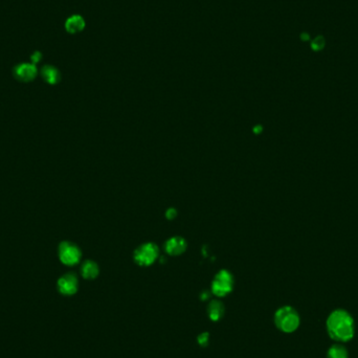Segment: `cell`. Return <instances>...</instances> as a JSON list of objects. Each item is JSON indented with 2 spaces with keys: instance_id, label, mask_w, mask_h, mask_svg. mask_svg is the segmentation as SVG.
I'll return each instance as SVG.
<instances>
[{
  "instance_id": "cell-6",
  "label": "cell",
  "mask_w": 358,
  "mask_h": 358,
  "mask_svg": "<svg viewBox=\"0 0 358 358\" xmlns=\"http://www.w3.org/2000/svg\"><path fill=\"white\" fill-rule=\"evenodd\" d=\"M57 287L61 295L67 297L74 296L77 294L79 288L78 278L74 274H65L58 280Z\"/></svg>"
},
{
  "instance_id": "cell-4",
  "label": "cell",
  "mask_w": 358,
  "mask_h": 358,
  "mask_svg": "<svg viewBox=\"0 0 358 358\" xmlns=\"http://www.w3.org/2000/svg\"><path fill=\"white\" fill-rule=\"evenodd\" d=\"M160 256V250L154 243H145L134 252V261L140 266H150Z\"/></svg>"
},
{
  "instance_id": "cell-5",
  "label": "cell",
  "mask_w": 358,
  "mask_h": 358,
  "mask_svg": "<svg viewBox=\"0 0 358 358\" xmlns=\"http://www.w3.org/2000/svg\"><path fill=\"white\" fill-rule=\"evenodd\" d=\"M58 255L60 261L67 266H74L81 260V251L78 246L72 242L64 241L60 243Z\"/></svg>"
},
{
  "instance_id": "cell-9",
  "label": "cell",
  "mask_w": 358,
  "mask_h": 358,
  "mask_svg": "<svg viewBox=\"0 0 358 358\" xmlns=\"http://www.w3.org/2000/svg\"><path fill=\"white\" fill-rule=\"evenodd\" d=\"M85 29V20L80 15H73L65 21V30L70 34H77Z\"/></svg>"
},
{
  "instance_id": "cell-2",
  "label": "cell",
  "mask_w": 358,
  "mask_h": 358,
  "mask_svg": "<svg viewBox=\"0 0 358 358\" xmlns=\"http://www.w3.org/2000/svg\"><path fill=\"white\" fill-rule=\"evenodd\" d=\"M275 323L282 332L293 333L299 328L301 319L295 308L284 306L276 312Z\"/></svg>"
},
{
  "instance_id": "cell-15",
  "label": "cell",
  "mask_w": 358,
  "mask_h": 358,
  "mask_svg": "<svg viewBox=\"0 0 358 358\" xmlns=\"http://www.w3.org/2000/svg\"><path fill=\"white\" fill-rule=\"evenodd\" d=\"M166 216H167L168 219L172 220V219H174V218L177 216V212H176V210H174V209H169V210L167 211V213H166Z\"/></svg>"
},
{
  "instance_id": "cell-8",
  "label": "cell",
  "mask_w": 358,
  "mask_h": 358,
  "mask_svg": "<svg viewBox=\"0 0 358 358\" xmlns=\"http://www.w3.org/2000/svg\"><path fill=\"white\" fill-rule=\"evenodd\" d=\"M165 250L167 254L172 256L182 255L187 250V242L182 237H173L170 238L165 245Z\"/></svg>"
},
{
  "instance_id": "cell-13",
  "label": "cell",
  "mask_w": 358,
  "mask_h": 358,
  "mask_svg": "<svg viewBox=\"0 0 358 358\" xmlns=\"http://www.w3.org/2000/svg\"><path fill=\"white\" fill-rule=\"evenodd\" d=\"M327 358H349V353L342 344H334L328 350Z\"/></svg>"
},
{
  "instance_id": "cell-11",
  "label": "cell",
  "mask_w": 358,
  "mask_h": 358,
  "mask_svg": "<svg viewBox=\"0 0 358 358\" xmlns=\"http://www.w3.org/2000/svg\"><path fill=\"white\" fill-rule=\"evenodd\" d=\"M100 270L99 266L96 262L94 261H85L81 267V274L82 277L86 280H94L99 276Z\"/></svg>"
},
{
  "instance_id": "cell-16",
  "label": "cell",
  "mask_w": 358,
  "mask_h": 358,
  "mask_svg": "<svg viewBox=\"0 0 358 358\" xmlns=\"http://www.w3.org/2000/svg\"><path fill=\"white\" fill-rule=\"evenodd\" d=\"M41 57H42L41 53H39V52H35V53L32 55V61H33V63H34V64L38 63V62L41 60Z\"/></svg>"
},
{
  "instance_id": "cell-14",
  "label": "cell",
  "mask_w": 358,
  "mask_h": 358,
  "mask_svg": "<svg viewBox=\"0 0 358 358\" xmlns=\"http://www.w3.org/2000/svg\"><path fill=\"white\" fill-rule=\"evenodd\" d=\"M209 339H210V334L208 332H205V333H201L199 335V337L197 338V341L201 347H206L209 344Z\"/></svg>"
},
{
  "instance_id": "cell-7",
  "label": "cell",
  "mask_w": 358,
  "mask_h": 358,
  "mask_svg": "<svg viewBox=\"0 0 358 358\" xmlns=\"http://www.w3.org/2000/svg\"><path fill=\"white\" fill-rule=\"evenodd\" d=\"M38 70L34 63H21L15 66L14 76L20 82H32L36 79Z\"/></svg>"
},
{
  "instance_id": "cell-17",
  "label": "cell",
  "mask_w": 358,
  "mask_h": 358,
  "mask_svg": "<svg viewBox=\"0 0 358 358\" xmlns=\"http://www.w3.org/2000/svg\"><path fill=\"white\" fill-rule=\"evenodd\" d=\"M209 298V295L207 294V292L205 293V295H203V298H201V299H203V300H207Z\"/></svg>"
},
{
  "instance_id": "cell-12",
  "label": "cell",
  "mask_w": 358,
  "mask_h": 358,
  "mask_svg": "<svg viewBox=\"0 0 358 358\" xmlns=\"http://www.w3.org/2000/svg\"><path fill=\"white\" fill-rule=\"evenodd\" d=\"M208 313L211 321L217 322L222 319L223 315H225V306L217 300L212 301L208 307Z\"/></svg>"
},
{
  "instance_id": "cell-3",
  "label": "cell",
  "mask_w": 358,
  "mask_h": 358,
  "mask_svg": "<svg viewBox=\"0 0 358 358\" xmlns=\"http://www.w3.org/2000/svg\"><path fill=\"white\" fill-rule=\"evenodd\" d=\"M234 287V278L232 274L228 271H220L213 283H212V292L217 297H226L232 293Z\"/></svg>"
},
{
  "instance_id": "cell-1",
  "label": "cell",
  "mask_w": 358,
  "mask_h": 358,
  "mask_svg": "<svg viewBox=\"0 0 358 358\" xmlns=\"http://www.w3.org/2000/svg\"><path fill=\"white\" fill-rule=\"evenodd\" d=\"M326 327L330 338L338 343H347L354 337V320L344 309L334 310L327 319Z\"/></svg>"
},
{
  "instance_id": "cell-10",
  "label": "cell",
  "mask_w": 358,
  "mask_h": 358,
  "mask_svg": "<svg viewBox=\"0 0 358 358\" xmlns=\"http://www.w3.org/2000/svg\"><path fill=\"white\" fill-rule=\"evenodd\" d=\"M41 76L44 81L51 85H55L59 83L61 80L60 72L56 69L55 66H52V65L43 66L41 70Z\"/></svg>"
}]
</instances>
